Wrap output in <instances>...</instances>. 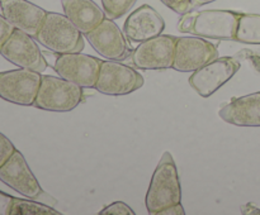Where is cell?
I'll return each instance as SVG.
<instances>
[{
  "label": "cell",
  "instance_id": "obj_22",
  "mask_svg": "<svg viewBox=\"0 0 260 215\" xmlns=\"http://www.w3.org/2000/svg\"><path fill=\"white\" fill-rule=\"evenodd\" d=\"M15 149L17 148L9 141V138L0 132V167L10 158V156L14 153Z\"/></svg>",
  "mask_w": 260,
  "mask_h": 215
},
{
  "label": "cell",
  "instance_id": "obj_17",
  "mask_svg": "<svg viewBox=\"0 0 260 215\" xmlns=\"http://www.w3.org/2000/svg\"><path fill=\"white\" fill-rule=\"evenodd\" d=\"M63 14L83 33L88 34L104 19L106 13L93 0H61Z\"/></svg>",
  "mask_w": 260,
  "mask_h": 215
},
{
  "label": "cell",
  "instance_id": "obj_23",
  "mask_svg": "<svg viewBox=\"0 0 260 215\" xmlns=\"http://www.w3.org/2000/svg\"><path fill=\"white\" fill-rule=\"evenodd\" d=\"M165 7L172 9L173 12L183 15L192 10V0H160Z\"/></svg>",
  "mask_w": 260,
  "mask_h": 215
},
{
  "label": "cell",
  "instance_id": "obj_28",
  "mask_svg": "<svg viewBox=\"0 0 260 215\" xmlns=\"http://www.w3.org/2000/svg\"><path fill=\"white\" fill-rule=\"evenodd\" d=\"M216 2V0H192V9L198 7H202V5L210 4V3Z\"/></svg>",
  "mask_w": 260,
  "mask_h": 215
},
{
  "label": "cell",
  "instance_id": "obj_9",
  "mask_svg": "<svg viewBox=\"0 0 260 215\" xmlns=\"http://www.w3.org/2000/svg\"><path fill=\"white\" fill-rule=\"evenodd\" d=\"M239 68L240 62L236 57H217L207 65L193 71L189 83L202 98H210L234 77Z\"/></svg>",
  "mask_w": 260,
  "mask_h": 215
},
{
  "label": "cell",
  "instance_id": "obj_20",
  "mask_svg": "<svg viewBox=\"0 0 260 215\" xmlns=\"http://www.w3.org/2000/svg\"><path fill=\"white\" fill-rule=\"evenodd\" d=\"M137 0H102V8L107 18L118 19L131 10Z\"/></svg>",
  "mask_w": 260,
  "mask_h": 215
},
{
  "label": "cell",
  "instance_id": "obj_7",
  "mask_svg": "<svg viewBox=\"0 0 260 215\" xmlns=\"http://www.w3.org/2000/svg\"><path fill=\"white\" fill-rule=\"evenodd\" d=\"M42 75L28 68L0 72V98L18 105H35Z\"/></svg>",
  "mask_w": 260,
  "mask_h": 215
},
{
  "label": "cell",
  "instance_id": "obj_24",
  "mask_svg": "<svg viewBox=\"0 0 260 215\" xmlns=\"http://www.w3.org/2000/svg\"><path fill=\"white\" fill-rule=\"evenodd\" d=\"M14 29L15 28L13 27L12 23L3 15V13H0V47L7 42V39L14 32Z\"/></svg>",
  "mask_w": 260,
  "mask_h": 215
},
{
  "label": "cell",
  "instance_id": "obj_3",
  "mask_svg": "<svg viewBox=\"0 0 260 215\" xmlns=\"http://www.w3.org/2000/svg\"><path fill=\"white\" fill-rule=\"evenodd\" d=\"M36 39L57 55L81 52L84 48L83 33L65 14L55 12H47Z\"/></svg>",
  "mask_w": 260,
  "mask_h": 215
},
{
  "label": "cell",
  "instance_id": "obj_8",
  "mask_svg": "<svg viewBox=\"0 0 260 215\" xmlns=\"http://www.w3.org/2000/svg\"><path fill=\"white\" fill-rule=\"evenodd\" d=\"M177 37L160 34L140 43L129 56L132 65L141 70L173 68Z\"/></svg>",
  "mask_w": 260,
  "mask_h": 215
},
{
  "label": "cell",
  "instance_id": "obj_6",
  "mask_svg": "<svg viewBox=\"0 0 260 215\" xmlns=\"http://www.w3.org/2000/svg\"><path fill=\"white\" fill-rule=\"evenodd\" d=\"M144 85V77L129 66L118 61H102L95 90L101 94L111 96L128 95L139 90Z\"/></svg>",
  "mask_w": 260,
  "mask_h": 215
},
{
  "label": "cell",
  "instance_id": "obj_11",
  "mask_svg": "<svg viewBox=\"0 0 260 215\" xmlns=\"http://www.w3.org/2000/svg\"><path fill=\"white\" fill-rule=\"evenodd\" d=\"M102 61L81 52L61 53L57 56L53 70L60 77L66 78L83 89H94L101 70Z\"/></svg>",
  "mask_w": 260,
  "mask_h": 215
},
{
  "label": "cell",
  "instance_id": "obj_4",
  "mask_svg": "<svg viewBox=\"0 0 260 215\" xmlns=\"http://www.w3.org/2000/svg\"><path fill=\"white\" fill-rule=\"evenodd\" d=\"M83 88L62 77L42 75L36 96V108L48 111H71L83 100Z\"/></svg>",
  "mask_w": 260,
  "mask_h": 215
},
{
  "label": "cell",
  "instance_id": "obj_29",
  "mask_svg": "<svg viewBox=\"0 0 260 215\" xmlns=\"http://www.w3.org/2000/svg\"><path fill=\"white\" fill-rule=\"evenodd\" d=\"M246 206L249 207L250 210H244V211H241L243 214H251V212H255V214H260V209H258L256 206H254L253 204H246Z\"/></svg>",
  "mask_w": 260,
  "mask_h": 215
},
{
  "label": "cell",
  "instance_id": "obj_15",
  "mask_svg": "<svg viewBox=\"0 0 260 215\" xmlns=\"http://www.w3.org/2000/svg\"><path fill=\"white\" fill-rule=\"evenodd\" d=\"M3 15L15 29H20L36 38L47 12L28 0H0Z\"/></svg>",
  "mask_w": 260,
  "mask_h": 215
},
{
  "label": "cell",
  "instance_id": "obj_18",
  "mask_svg": "<svg viewBox=\"0 0 260 215\" xmlns=\"http://www.w3.org/2000/svg\"><path fill=\"white\" fill-rule=\"evenodd\" d=\"M235 40L246 45H260V14L241 13Z\"/></svg>",
  "mask_w": 260,
  "mask_h": 215
},
{
  "label": "cell",
  "instance_id": "obj_14",
  "mask_svg": "<svg viewBox=\"0 0 260 215\" xmlns=\"http://www.w3.org/2000/svg\"><path fill=\"white\" fill-rule=\"evenodd\" d=\"M165 20L156 9L144 4L127 17L123 24V33L131 42L141 43L150 38L162 34Z\"/></svg>",
  "mask_w": 260,
  "mask_h": 215
},
{
  "label": "cell",
  "instance_id": "obj_27",
  "mask_svg": "<svg viewBox=\"0 0 260 215\" xmlns=\"http://www.w3.org/2000/svg\"><path fill=\"white\" fill-rule=\"evenodd\" d=\"M160 215H184L185 214V210L184 207H183L182 202H179V204H175V205H172V206H168L165 207V209H162L161 211L159 212Z\"/></svg>",
  "mask_w": 260,
  "mask_h": 215
},
{
  "label": "cell",
  "instance_id": "obj_21",
  "mask_svg": "<svg viewBox=\"0 0 260 215\" xmlns=\"http://www.w3.org/2000/svg\"><path fill=\"white\" fill-rule=\"evenodd\" d=\"M101 215H135V211L131 209V206L122 201L112 202L111 205L104 207L103 210L99 211Z\"/></svg>",
  "mask_w": 260,
  "mask_h": 215
},
{
  "label": "cell",
  "instance_id": "obj_5",
  "mask_svg": "<svg viewBox=\"0 0 260 215\" xmlns=\"http://www.w3.org/2000/svg\"><path fill=\"white\" fill-rule=\"evenodd\" d=\"M0 181L28 199L45 200L52 206L57 204V200L43 191L24 156L18 149H15L10 158L0 167Z\"/></svg>",
  "mask_w": 260,
  "mask_h": 215
},
{
  "label": "cell",
  "instance_id": "obj_2",
  "mask_svg": "<svg viewBox=\"0 0 260 215\" xmlns=\"http://www.w3.org/2000/svg\"><path fill=\"white\" fill-rule=\"evenodd\" d=\"M182 202V186L177 164L170 152H164L155 168L146 192V209L149 214H159L162 209Z\"/></svg>",
  "mask_w": 260,
  "mask_h": 215
},
{
  "label": "cell",
  "instance_id": "obj_12",
  "mask_svg": "<svg viewBox=\"0 0 260 215\" xmlns=\"http://www.w3.org/2000/svg\"><path fill=\"white\" fill-rule=\"evenodd\" d=\"M218 57L213 43L202 37H177L173 68L180 72H193Z\"/></svg>",
  "mask_w": 260,
  "mask_h": 215
},
{
  "label": "cell",
  "instance_id": "obj_1",
  "mask_svg": "<svg viewBox=\"0 0 260 215\" xmlns=\"http://www.w3.org/2000/svg\"><path fill=\"white\" fill-rule=\"evenodd\" d=\"M241 13L234 10H190L180 18L178 29L183 33L210 39L235 40L236 28Z\"/></svg>",
  "mask_w": 260,
  "mask_h": 215
},
{
  "label": "cell",
  "instance_id": "obj_26",
  "mask_svg": "<svg viewBox=\"0 0 260 215\" xmlns=\"http://www.w3.org/2000/svg\"><path fill=\"white\" fill-rule=\"evenodd\" d=\"M239 55L243 56L245 60H249L251 62V65H253V67L255 68L258 72H260V55H258L256 52H251V51H241Z\"/></svg>",
  "mask_w": 260,
  "mask_h": 215
},
{
  "label": "cell",
  "instance_id": "obj_10",
  "mask_svg": "<svg viewBox=\"0 0 260 215\" xmlns=\"http://www.w3.org/2000/svg\"><path fill=\"white\" fill-rule=\"evenodd\" d=\"M0 55L15 66L42 73L47 68V61L32 35L14 29L7 42L0 47Z\"/></svg>",
  "mask_w": 260,
  "mask_h": 215
},
{
  "label": "cell",
  "instance_id": "obj_13",
  "mask_svg": "<svg viewBox=\"0 0 260 215\" xmlns=\"http://www.w3.org/2000/svg\"><path fill=\"white\" fill-rule=\"evenodd\" d=\"M91 47L107 60L122 61L127 57L128 46L126 35L113 19L107 18L91 32L85 34Z\"/></svg>",
  "mask_w": 260,
  "mask_h": 215
},
{
  "label": "cell",
  "instance_id": "obj_19",
  "mask_svg": "<svg viewBox=\"0 0 260 215\" xmlns=\"http://www.w3.org/2000/svg\"><path fill=\"white\" fill-rule=\"evenodd\" d=\"M58 210L53 209L52 205H46L33 200L18 199L14 197L10 215H60Z\"/></svg>",
  "mask_w": 260,
  "mask_h": 215
},
{
  "label": "cell",
  "instance_id": "obj_25",
  "mask_svg": "<svg viewBox=\"0 0 260 215\" xmlns=\"http://www.w3.org/2000/svg\"><path fill=\"white\" fill-rule=\"evenodd\" d=\"M13 201H14V196L5 194L0 190V215H10Z\"/></svg>",
  "mask_w": 260,
  "mask_h": 215
},
{
  "label": "cell",
  "instance_id": "obj_16",
  "mask_svg": "<svg viewBox=\"0 0 260 215\" xmlns=\"http://www.w3.org/2000/svg\"><path fill=\"white\" fill-rule=\"evenodd\" d=\"M218 115L238 126H260V91L235 98L221 105Z\"/></svg>",
  "mask_w": 260,
  "mask_h": 215
}]
</instances>
